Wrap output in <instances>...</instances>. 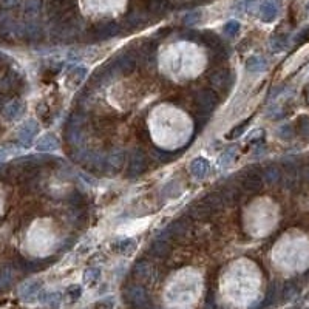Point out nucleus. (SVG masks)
<instances>
[{
    "label": "nucleus",
    "instance_id": "nucleus-3",
    "mask_svg": "<svg viewBox=\"0 0 309 309\" xmlns=\"http://www.w3.org/2000/svg\"><path fill=\"white\" fill-rule=\"evenodd\" d=\"M209 81H210V85L215 88V93H221L223 96H227L233 87L235 75L229 68H221L212 73Z\"/></svg>",
    "mask_w": 309,
    "mask_h": 309
},
{
    "label": "nucleus",
    "instance_id": "nucleus-33",
    "mask_svg": "<svg viewBox=\"0 0 309 309\" xmlns=\"http://www.w3.org/2000/svg\"><path fill=\"white\" fill-rule=\"evenodd\" d=\"M173 155H175V153L166 152V150H159V149L155 150V158H156L158 161H161V162H170L172 159L176 158V156H173Z\"/></svg>",
    "mask_w": 309,
    "mask_h": 309
},
{
    "label": "nucleus",
    "instance_id": "nucleus-10",
    "mask_svg": "<svg viewBox=\"0 0 309 309\" xmlns=\"http://www.w3.org/2000/svg\"><path fill=\"white\" fill-rule=\"evenodd\" d=\"M39 133V124L34 119H28L27 122L22 124V127L19 129V133H17V139H19L22 147H30L33 144L34 138Z\"/></svg>",
    "mask_w": 309,
    "mask_h": 309
},
{
    "label": "nucleus",
    "instance_id": "nucleus-16",
    "mask_svg": "<svg viewBox=\"0 0 309 309\" xmlns=\"http://www.w3.org/2000/svg\"><path fill=\"white\" fill-rule=\"evenodd\" d=\"M198 42H201L204 47L210 48V50H216V48H221L224 47L221 39L218 38V36L212 31H201L198 33Z\"/></svg>",
    "mask_w": 309,
    "mask_h": 309
},
{
    "label": "nucleus",
    "instance_id": "nucleus-19",
    "mask_svg": "<svg viewBox=\"0 0 309 309\" xmlns=\"http://www.w3.org/2000/svg\"><path fill=\"white\" fill-rule=\"evenodd\" d=\"M149 252L152 253L153 257H158V258H162V257H167L169 252H170V247H169V241L164 240V238H158L156 241L152 243Z\"/></svg>",
    "mask_w": 309,
    "mask_h": 309
},
{
    "label": "nucleus",
    "instance_id": "nucleus-38",
    "mask_svg": "<svg viewBox=\"0 0 309 309\" xmlns=\"http://www.w3.org/2000/svg\"><path fill=\"white\" fill-rule=\"evenodd\" d=\"M82 295V287L81 286H71L70 289H68V297L71 298V301H76L79 297Z\"/></svg>",
    "mask_w": 309,
    "mask_h": 309
},
{
    "label": "nucleus",
    "instance_id": "nucleus-37",
    "mask_svg": "<svg viewBox=\"0 0 309 309\" xmlns=\"http://www.w3.org/2000/svg\"><path fill=\"white\" fill-rule=\"evenodd\" d=\"M224 33L226 34H229V36H235L237 34L238 31H240V22H237V21H229L226 25H224Z\"/></svg>",
    "mask_w": 309,
    "mask_h": 309
},
{
    "label": "nucleus",
    "instance_id": "nucleus-18",
    "mask_svg": "<svg viewBox=\"0 0 309 309\" xmlns=\"http://www.w3.org/2000/svg\"><path fill=\"white\" fill-rule=\"evenodd\" d=\"M16 22L13 21V17L8 14H0V36L2 38H10L16 33Z\"/></svg>",
    "mask_w": 309,
    "mask_h": 309
},
{
    "label": "nucleus",
    "instance_id": "nucleus-21",
    "mask_svg": "<svg viewBox=\"0 0 309 309\" xmlns=\"http://www.w3.org/2000/svg\"><path fill=\"white\" fill-rule=\"evenodd\" d=\"M24 36L30 42H38L44 38V31H42L39 24H36L34 21H31L24 30Z\"/></svg>",
    "mask_w": 309,
    "mask_h": 309
},
{
    "label": "nucleus",
    "instance_id": "nucleus-26",
    "mask_svg": "<svg viewBox=\"0 0 309 309\" xmlns=\"http://www.w3.org/2000/svg\"><path fill=\"white\" fill-rule=\"evenodd\" d=\"M41 301L51 306V307H58L61 303V294L59 292H54V290H47V292L42 294Z\"/></svg>",
    "mask_w": 309,
    "mask_h": 309
},
{
    "label": "nucleus",
    "instance_id": "nucleus-14",
    "mask_svg": "<svg viewBox=\"0 0 309 309\" xmlns=\"http://www.w3.org/2000/svg\"><path fill=\"white\" fill-rule=\"evenodd\" d=\"M25 110V107H24V102L19 101V99H14L11 102H8L5 107H4V112H2V116L4 119L7 121H16L17 118H19Z\"/></svg>",
    "mask_w": 309,
    "mask_h": 309
},
{
    "label": "nucleus",
    "instance_id": "nucleus-32",
    "mask_svg": "<svg viewBox=\"0 0 309 309\" xmlns=\"http://www.w3.org/2000/svg\"><path fill=\"white\" fill-rule=\"evenodd\" d=\"M101 277V270L98 267H90L87 272H85V275H84V280L87 284H93L99 280Z\"/></svg>",
    "mask_w": 309,
    "mask_h": 309
},
{
    "label": "nucleus",
    "instance_id": "nucleus-9",
    "mask_svg": "<svg viewBox=\"0 0 309 309\" xmlns=\"http://www.w3.org/2000/svg\"><path fill=\"white\" fill-rule=\"evenodd\" d=\"M125 297H127V300H129V303L136 309H150V301H149L147 292H145V289L141 286L129 287L125 292Z\"/></svg>",
    "mask_w": 309,
    "mask_h": 309
},
{
    "label": "nucleus",
    "instance_id": "nucleus-40",
    "mask_svg": "<svg viewBox=\"0 0 309 309\" xmlns=\"http://www.w3.org/2000/svg\"><path fill=\"white\" fill-rule=\"evenodd\" d=\"M297 294V287L294 283H287L284 286V298H292Z\"/></svg>",
    "mask_w": 309,
    "mask_h": 309
},
{
    "label": "nucleus",
    "instance_id": "nucleus-1",
    "mask_svg": "<svg viewBox=\"0 0 309 309\" xmlns=\"http://www.w3.org/2000/svg\"><path fill=\"white\" fill-rule=\"evenodd\" d=\"M84 135H85V118L82 112H75L67 121L65 125V138L70 144L79 145L84 141Z\"/></svg>",
    "mask_w": 309,
    "mask_h": 309
},
{
    "label": "nucleus",
    "instance_id": "nucleus-43",
    "mask_svg": "<svg viewBox=\"0 0 309 309\" xmlns=\"http://www.w3.org/2000/svg\"><path fill=\"white\" fill-rule=\"evenodd\" d=\"M290 130V127H287V125H284V127H281L280 129V132H278V135L281 136V138H284V139H287V138H290L292 136V132H289Z\"/></svg>",
    "mask_w": 309,
    "mask_h": 309
},
{
    "label": "nucleus",
    "instance_id": "nucleus-17",
    "mask_svg": "<svg viewBox=\"0 0 309 309\" xmlns=\"http://www.w3.org/2000/svg\"><path fill=\"white\" fill-rule=\"evenodd\" d=\"M36 149H38L39 152H54V150L59 149V141L54 135L48 133V135L42 136L38 141V144H36Z\"/></svg>",
    "mask_w": 309,
    "mask_h": 309
},
{
    "label": "nucleus",
    "instance_id": "nucleus-41",
    "mask_svg": "<svg viewBox=\"0 0 309 309\" xmlns=\"http://www.w3.org/2000/svg\"><path fill=\"white\" fill-rule=\"evenodd\" d=\"M297 127L303 135H309V119L307 118H300Z\"/></svg>",
    "mask_w": 309,
    "mask_h": 309
},
{
    "label": "nucleus",
    "instance_id": "nucleus-42",
    "mask_svg": "<svg viewBox=\"0 0 309 309\" xmlns=\"http://www.w3.org/2000/svg\"><path fill=\"white\" fill-rule=\"evenodd\" d=\"M21 4V0H0V7L2 8H14Z\"/></svg>",
    "mask_w": 309,
    "mask_h": 309
},
{
    "label": "nucleus",
    "instance_id": "nucleus-28",
    "mask_svg": "<svg viewBox=\"0 0 309 309\" xmlns=\"http://www.w3.org/2000/svg\"><path fill=\"white\" fill-rule=\"evenodd\" d=\"M263 179H266L267 183H270V184H274V183H277V181H280V169H277V167H274V166H269V167H266L264 170H263Z\"/></svg>",
    "mask_w": 309,
    "mask_h": 309
},
{
    "label": "nucleus",
    "instance_id": "nucleus-29",
    "mask_svg": "<svg viewBox=\"0 0 309 309\" xmlns=\"http://www.w3.org/2000/svg\"><path fill=\"white\" fill-rule=\"evenodd\" d=\"M149 11L153 14H161L167 10V0H149Z\"/></svg>",
    "mask_w": 309,
    "mask_h": 309
},
{
    "label": "nucleus",
    "instance_id": "nucleus-27",
    "mask_svg": "<svg viewBox=\"0 0 309 309\" xmlns=\"http://www.w3.org/2000/svg\"><path fill=\"white\" fill-rule=\"evenodd\" d=\"M68 201H70V204H71L73 209H76V210H79V212H82V209L87 206L85 198L82 196L81 192H73V193L68 196Z\"/></svg>",
    "mask_w": 309,
    "mask_h": 309
},
{
    "label": "nucleus",
    "instance_id": "nucleus-35",
    "mask_svg": "<svg viewBox=\"0 0 309 309\" xmlns=\"http://www.w3.org/2000/svg\"><path fill=\"white\" fill-rule=\"evenodd\" d=\"M199 19H201V11H192V13L186 14V17H184V24L190 27V25L198 24Z\"/></svg>",
    "mask_w": 309,
    "mask_h": 309
},
{
    "label": "nucleus",
    "instance_id": "nucleus-6",
    "mask_svg": "<svg viewBox=\"0 0 309 309\" xmlns=\"http://www.w3.org/2000/svg\"><path fill=\"white\" fill-rule=\"evenodd\" d=\"M78 0H50L48 2V16L53 22H56L62 17L75 13Z\"/></svg>",
    "mask_w": 309,
    "mask_h": 309
},
{
    "label": "nucleus",
    "instance_id": "nucleus-44",
    "mask_svg": "<svg viewBox=\"0 0 309 309\" xmlns=\"http://www.w3.org/2000/svg\"><path fill=\"white\" fill-rule=\"evenodd\" d=\"M300 175H301V178L306 181V183H309V166H304V167H301V170H300Z\"/></svg>",
    "mask_w": 309,
    "mask_h": 309
},
{
    "label": "nucleus",
    "instance_id": "nucleus-25",
    "mask_svg": "<svg viewBox=\"0 0 309 309\" xmlns=\"http://www.w3.org/2000/svg\"><path fill=\"white\" fill-rule=\"evenodd\" d=\"M41 286H42L41 281H28V283H25V284L22 286V289H21V295H22V298L28 300V298L34 297L36 294L39 292Z\"/></svg>",
    "mask_w": 309,
    "mask_h": 309
},
{
    "label": "nucleus",
    "instance_id": "nucleus-20",
    "mask_svg": "<svg viewBox=\"0 0 309 309\" xmlns=\"http://www.w3.org/2000/svg\"><path fill=\"white\" fill-rule=\"evenodd\" d=\"M201 201H203L204 204H207L213 212H218V210H221V209L224 207V203H223L220 193H218V190H216V192H209V193H206V195L201 198Z\"/></svg>",
    "mask_w": 309,
    "mask_h": 309
},
{
    "label": "nucleus",
    "instance_id": "nucleus-24",
    "mask_svg": "<svg viewBox=\"0 0 309 309\" xmlns=\"http://www.w3.org/2000/svg\"><path fill=\"white\" fill-rule=\"evenodd\" d=\"M267 67V61L261 56H253V58H249V61L246 62V68L250 71V73H260V71H264Z\"/></svg>",
    "mask_w": 309,
    "mask_h": 309
},
{
    "label": "nucleus",
    "instance_id": "nucleus-7",
    "mask_svg": "<svg viewBox=\"0 0 309 309\" xmlns=\"http://www.w3.org/2000/svg\"><path fill=\"white\" fill-rule=\"evenodd\" d=\"M195 104H196L198 112L209 116L210 112H213L215 107L218 105V93L212 92V90H201V92L195 96Z\"/></svg>",
    "mask_w": 309,
    "mask_h": 309
},
{
    "label": "nucleus",
    "instance_id": "nucleus-34",
    "mask_svg": "<svg viewBox=\"0 0 309 309\" xmlns=\"http://www.w3.org/2000/svg\"><path fill=\"white\" fill-rule=\"evenodd\" d=\"M270 48L274 51H281L286 48V39L283 38V36H277V38H274L270 41Z\"/></svg>",
    "mask_w": 309,
    "mask_h": 309
},
{
    "label": "nucleus",
    "instance_id": "nucleus-2",
    "mask_svg": "<svg viewBox=\"0 0 309 309\" xmlns=\"http://www.w3.org/2000/svg\"><path fill=\"white\" fill-rule=\"evenodd\" d=\"M238 176H240V189L243 192H246L247 195H257V193L261 192V189H263V175L258 170L247 167Z\"/></svg>",
    "mask_w": 309,
    "mask_h": 309
},
{
    "label": "nucleus",
    "instance_id": "nucleus-5",
    "mask_svg": "<svg viewBox=\"0 0 309 309\" xmlns=\"http://www.w3.org/2000/svg\"><path fill=\"white\" fill-rule=\"evenodd\" d=\"M147 167H149V162H147V156H145L144 150L141 149L132 150L129 156V164H127V176L138 178L147 170Z\"/></svg>",
    "mask_w": 309,
    "mask_h": 309
},
{
    "label": "nucleus",
    "instance_id": "nucleus-8",
    "mask_svg": "<svg viewBox=\"0 0 309 309\" xmlns=\"http://www.w3.org/2000/svg\"><path fill=\"white\" fill-rule=\"evenodd\" d=\"M112 64L115 65L116 71H118V75H132V73L135 71L136 68V61L133 58V54L129 51V50H125L119 54H116L115 59L112 61Z\"/></svg>",
    "mask_w": 309,
    "mask_h": 309
},
{
    "label": "nucleus",
    "instance_id": "nucleus-30",
    "mask_svg": "<svg viewBox=\"0 0 309 309\" xmlns=\"http://www.w3.org/2000/svg\"><path fill=\"white\" fill-rule=\"evenodd\" d=\"M235 153H237V149L230 147V149H227V150L220 156V166H221L223 169H227V167L232 164L233 159H235Z\"/></svg>",
    "mask_w": 309,
    "mask_h": 309
},
{
    "label": "nucleus",
    "instance_id": "nucleus-36",
    "mask_svg": "<svg viewBox=\"0 0 309 309\" xmlns=\"http://www.w3.org/2000/svg\"><path fill=\"white\" fill-rule=\"evenodd\" d=\"M247 124H249V119H247V121H246L244 124L241 122L240 125H237V127H235V129H233V130H232V132H230V133L227 135V139H237L238 136H241V135H243V132L246 130Z\"/></svg>",
    "mask_w": 309,
    "mask_h": 309
},
{
    "label": "nucleus",
    "instance_id": "nucleus-4",
    "mask_svg": "<svg viewBox=\"0 0 309 309\" xmlns=\"http://www.w3.org/2000/svg\"><path fill=\"white\" fill-rule=\"evenodd\" d=\"M121 31H122V28L118 22H113V21L102 22V24H98L90 30L88 38L92 42H104V41L116 38V36L121 34Z\"/></svg>",
    "mask_w": 309,
    "mask_h": 309
},
{
    "label": "nucleus",
    "instance_id": "nucleus-31",
    "mask_svg": "<svg viewBox=\"0 0 309 309\" xmlns=\"http://www.w3.org/2000/svg\"><path fill=\"white\" fill-rule=\"evenodd\" d=\"M275 298H277V286L272 283L270 286H269V289H267V294H266V298L261 301V304H260V307L261 309H264V307H269L272 303L275 301Z\"/></svg>",
    "mask_w": 309,
    "mask_h": 309
},
{
    "label": "nucleus",
    "instance_id": "nucleus-11",
    "mask_svg": "<svg viewBox=\"0 0 309 309\" xmlns=\"http://www.w3.org/2000/svg\"><path fill=\"white\" fill-rule=\"evenodd\" d=\"M118 76V71L115 68V65L112 62H108L102 67L98 68V71L93 75L92 78V87H102V85H107V84H110V81Z\"/></svg>",
    "mask_w": 309,
    "mask_h": 309
},
{
    "label": "nucleus",
    "instance_id": "nucleus-39",
    "mask_svg": "<svg viewBox=\"0 0 309 309\" xmlns=\"http://www.w3.org/2000/svg\"><path fill=\"white\" fill-rule=\"evenodd\" d=\"M13 153H16V149L13 145H4V147H0V162H4Z\"/></svg>",
    "mask_w": 309,
    "mask_h": 309
},
{
    "label": "nucleus",
    "instance_id": "nucleus-23",
    "mask_svg": "<svg viewBox=\"0 0 309 309\" xmlns=\"http://www.w3.org/2000/svg\"><path fill=\"white\" fill-rule=\"evenodd\" d=\"M113 249L119 253H124V255H127V253H132L135 252L136 249V241L133 238H124V240H119V241H115L113 243Z\"/></svg>",
    "mask_w": 309,
    "mask_h": 309
},
{
    "label": "nucleus",
    "instance_id": "nucleus-45",
    "mask_svg": "<svg viewBox=\"0 0 309 309\" xmlns=\"http://www.w3.org/2000/svg\"><path fill=\"white\" fill-rule=\"evenodd\" d=\"M141 2H149V0H141Z\"/></svg>",
    "mask_w": 309,
    "mask_h": 309
},
{
    "label": "nucleus",
    "instance_id": "nucleus-22",
    "mask_svg": "<svg viewBox=\"0 0 309 309\" xmlns=\"http://www.w3.org/2000/svg\"><path fill=\"white\" fill-rule=\"evenodd\" d=\"M42 8V0H25V7H24V13L28 19L34 21L36 17L39 16Z\"/></svg>",
    "mask_w": 309,
    "mask_h": 309
},
{
    "label": "nucleus",
    "instance_id": "nucleus-13",
    "mask_svg": "<svg viewBox=\"0 0 309 309\" xmlns=\"http://www.w3.org/2000/svg\"><path fill=\"white\" fill-rule=\"evenodd\" d=\"M213 210L204 204L201 199L199 201H195L189 206V216L192 218V220H198V221H209L212 220V216H213Z\"/></svg>",
    "mask_w": 309,
    "mask_h": 309
},
{
    "label": "nucleus",
    "instance_id": "nucleus-15",
    "mask_svg": "<svg viewBox=\"0 0 309 309\" xmlns=\"http://www.w3.org/2000/svg\"><path fill=\"white\" fill-rule=\"evenodd\" d=\"M210 166L209 162L204 158H196L192 161L190 164V173L196 178V179H204L209 175Z\"/></svg>",
    "mask_w": 309,
    "mask_h": 309
},
{
    "label": "nucleus",
    "instance_id": "nucleus-12",
    "mask_svg": "<svg viewBox=\"0 0 309 309\" xmlns=\"http://www.w3.org/2000/svg\"><path fill=\"white\" fill-rule=\"evenodd\" d=\"M278 11H280V0H263L260 4V10H258V14H260V19L263 22H274L278 16Z\"/></svg>",
    "mask_w": 309,
    "mask_h": 309
}]
</instances>
